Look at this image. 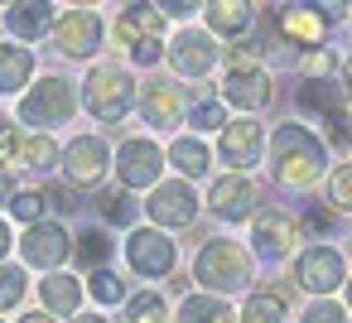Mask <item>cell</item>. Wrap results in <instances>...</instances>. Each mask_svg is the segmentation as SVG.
<instances>
[{
    "instance_id": "bcb514c9",
    "label": "cell",
    "mask_w": 352,
    "mask_h": 323,
    "mask_svg": "<svg viewBox=\"0 0 352 323\" xmlns=\"http://www.w3.org/2000/svg\"><path fill=\"white\" fill-rule=\"evenodd\" d=\"M347 309H352V275H347Z\"/></svg>"
},
{
    "instance_id": "d4e9b609",
    "label": "cell",
    "mask_w": 352,
    "mask_h": 323,
    "mask_svg": "<svg viewBox=\"0 0 352 323\" xmlns=\"http://www.w3.org/2000/svg\"><path fill=\"white\" fill-rule=\"evenodd\" d=\"M174 323H236V313H232V304L227 299H217V294H184V304H179V313H174Z\"/></svg>"
},
{
    "instance_id": "9c48e42d",
    "label": "cell",
    "mask_w": 352,
    "mask_h": 323,
    "mask_svg": "<svg viewBox=\"0 0 352 323\" xmlns=\"http://www.w3.org/2000/svg\"><path fill=\"white\" fill-rule=\"evenodd\" d=\"M145 212H150V227H160V232H169V227H193V222H198V193H193V183H184V179H160V183L150 188Z\"/></svg>"
},
{
    "instance_id": "7a4b0ae2",
    "label": "cell",
    "mask_w": 352,
    "mask_h": 323,
    "mask_svg": "<svg viewBox=\"0 0 352 323\" xmlns=\"http://www.w3.org/2000/svg\"><path fill=\"white\" fill-rule=\"evenodd\" d=\"M193 280H198V289L203 294H236V289H246L251 280H256V260H251V251L241 246V241H232V236H212L198 256H193Z\"/></svg>"
},
{
    "instance_id": "ab89813d",
    "label": "cell",
    "mask_w": 352,
    "mask_h": 323,
    "mask_svg": "<svg viewBox=\"0 0 352 323\" xmlns=\"http://www.w3.org/2000/svg\"><path fill=\"white\" fill-rule=\"evenodd\" d=\"M304 232H314V236H328V232H333V212H323V208H309V212H304Z\"/></svg>"
},
{
    "instance_id": "8992f818",
    "label": "cell",
    "mask_w": 352,
    "mask_h": 323,
    "mask_svg": "<svg viewBox=\"0 0 352 323\" xmlns=\"http://www.w3.org/2000/svg\"><path fill=\"white\" fill-rule=\"evenodd\" d=\"M111 169H116L121 193H131V188H155L160 174H164V150H160V140H150V135H126L121 150L111 155Z\"/></svg>"
},
{
    "instance_id": "ba28073f",
    "label": "cell",
    "mask_w": 352,
    "mask_h": 323,
    "mask_svg": "<svg viewBox=\"0 0 352 323\" xmlns=\"http://www.w3.org/2000/svg\"><path fill=\"white\" fill-rule=\"evenodd\" d=\"M58 164H63V179H68L78 193H87V188H97V183L107 179V169H111V150H107L102 135H73V140L63 145Z\"/></svg>"
},
{
    "instance_id": "60d3db41",
    "label": "cell",
    "mask_w": 352,
    "mask_h": 323,
    "mask_svg": "<svg viewBox=\"0 0 352 323\" xmlns=\"http://www.w3.org/2000/svg\"><path fill=\"white\" fill-rule=\"evenodd\" d=\"M15 193H20V188H15V174H10V169H0V208L15 203Z\"/></svg>"
},
{
    "instance_id": "e575fe53",
    "label": "cell",
    "mask_w": 352,
    "mask_h": 323,
    "mask_svg": "<svg viewBox=\"0 0 352 323\" xmlns=\"http://www.w3.org/2000/svg\"><path fill=\"white\" fill-rule=\"evenodd\" d=\"M25 289H30V280L20 265H0V309H15L25 299Z\"/></svg>"
},
{
    "instance_id": "d6986e66",
    "label": "cell",
    "mask_w": 352,
    "mask_h": 323,
    "mask_svg": "<svg viewBox=\"0 0 352 323\" xmlns=\"http://www.w3.org/2000/svg\"><path fill=\"white\" fill-rule=\"evenodd\" d=\"M54 20H58V5H6V30L15 34V44H39L44 34H54Z\"/></svg>"
},
{
    "instance_id": "d590c367",
    "label": "cell",
    "mask_w": 352,
    "mask_h": 323,
    "mask_svg": "<svg viewBox=\"0 0 352 323\" xmlns=\"http://www.w3.org/2000/svg\"><path fill=\"white\" fill-rule=\"evenodd\" d=\"M97 208H102V222H107V227H126V222H131V212H135V203H131L121 188H116V193H102V198H97Z\"/></svg>"
},
{
    "instance_id": "b9f144b4",
    "label": "cell",
    "mask_w": 352,
    "mask_h": 323,
    "mask_svg": "<svg viewBox=\"0 0 352 323\" xmlns=\"http://www.w3.org/2000/svg\"><path fill=\"white\" fill-rule=\"evenodd\" d=\"M10 246H15V236H10V227L0 222V265H6V256H10Z\"/></svg>"
},
{
    "instance_id": "836d02e7",
    "label": "cell",
    "mask_w": 352,
    "mask_h": 323,
    "mask_svg": "<svg viewBox=\"0 0 352 323\" xmlns=\"http://www.w3.org/2000/svg\"><path fill=\"white\" fill-rule=\"evenodd\" d=\"M44 208H49V198H44V188H20L15 193V203H10V212L25 222V227H34V222H44Z\"/></svg>"
},
{
    "instance_id": "ee69618b",
    "label": "cell",
    "mask_w": 352,
    "mask_h": 323,
    "mask_svg": "<svg viewBox=\"0 0 352 323\" xmlns=\"http://www.w3.org/2000/svg\"><path fill=\"white\" fill-rule=\"evenodd\" d=\"M342 92H347V102H352V58L342 63Z\"/></svg>"
},
{
    "instance_id": "8d00e7d4",
    "label": "cell",
    "mask_w": 352,
    "mask_h": 323,
    "mask_svg": "<svg viewBox=\"0 0 352 323\" xmlns=\"http://www.w3.org/2000/svg\"><path fill=\"white\" fill-rule=\"evenodd\" d=\"M328 203L338 212H352V164H338L328 174Z\"/></svg>"
},
{
    "instance_id": "4dcf8cb0",
    "label": "cell",
    "mask_w": 352,
    "mask_h": 323,
    "mask_svg": "<svg viewBox=\"0 0 352 323\" xmlns=\"http://www.w3.org/2000/svg\"><path fill=\"white\" fill-rule=\"evenodd\" d=\"M299 73H304V78H314V82H328V78L338 73V54H333L328 44H314V49H304V54H299Z\"/></svg>"
},
{
    "instance_id": "5bb4252c",
    "label": "cell",
    "mask_w": 352,
    "mask_h": 323,
    "mask_svg": "<svg viewBox=\"0 0 352 323\" xmlns=\"http://www.w3.org/2000/svg\"><path fill=\"white\" fill-rule=\"evenodd\" d=\"M261 150H265V126L251 116H236L217 131V155L222 164H232V174H246L251 164H261Z\"/></svg>"
},
{
    "instance_id": "4fadbf2b",
    "label": "cell",
    "mask_w": 352,
    "mask_h": 323,
    "mask_svg": "<svg viewBox=\"0 0 352 323\" xmlns=\"http://www.w3.org/2000/svg\"><path fill=\"white\" fill-rule=\"evenodd\" d=\"M294 280L314 299H328L338 285H347V265H342V256L333 246H309V251L294 256Z\"/></svg>"
},
{
    "instance_id": "1f68e13d",
    "label": "cell",
    "mask_w": 352,
    "mask_h": 323,
    "mask_svg": "<svg viewBox=\"0 0 352 323\" xmlns=\"http://www.w3.org/2000/svg\"><path fill=\"white\" fill-rule=\"evenodd\" d=\"M87 294L97 304H126V280L116 270H92L87 275Z\"/></svg>"
},
{
    "instance_id": "ffe728a7",
    "label": "cell",
    "mask_w": 352,
    "mask_h": 323,
    "mask_svg": "<svg viewBox=\"0 0 352 323\" xmlns=\"http://www.w3.org/2000/svg\"><path fill=\"white\" fill-rule=\"evenodd\" d=\"M39 304H44V313H58V318L82 313V280L68 275V270L44 275V280H39Z\"/></svg>"
},
{
    "instance_id": "e0dca14e",
    "label": "cell",
    "mask_w": 352,
    "mask_h": 323,
    "mask_svg": "<svg viewBox=\"0 0 352 323\" xmlns=\"http://www.w3.org/2000/svg\"><path fill=\"white\" fill-rule=\"evenodd\" d=\"M294 241H299V222H294L289 212H256V222H251V246H256L261 260H285V256L294 251Z\"/></svg>"
},
{
    "instance_id": "44dd1931",
    "label": "cell",
    "mask_w": 352,
    "mask_h": 323,
    "mask_svg": "<svg viewBox=\"0 0 352 323\" xmlns=\"http://www.w3.org/2000/svg\"><path fill=\"white\" fill-rule=\"evenodd\" d=\"M323 30H328V25L318 20L314 5H280V10H275V34H280L285 44H304V49H314Z\"/></svg>"
},
{
    "instance_id": "7402d4cb",
    "label": "cell",
    "mask_w": 352,
    "mask_h": 323,
    "mask_svg": "<svg viewBox=\"0 0 352 323\" xmlns=\"http://www.w3.org/2000/svg\"><path fill=\"white\" fill-rule=\"evenodd\" d=\"M30 78H34V54L15 39H0V97L25 92Z\"/></svg>"
},
{
    "instance_id": "74e56055",
    "label": "cell",
    "mask_w": 352,
    "mask_h": 323,
    "mask_svg": "<svg viewBox=\"0 0 352 323\" xmlns=\"http://www.w3.org/2000/svg\"><path fill=\"white\" fill-rule=\"evenodd\" d=\"M299 323H347V309L342 304H333V299H314L309 309H304V318Z\"/></svg>"
},
{
    "instance_id": "2e32d148",
    "label": "cell",
    "mask_w": 352,
    "mask_h": 323,
    "mask_svg": "<svg viewBox=\"0 0 352 323\" xmlns=\"http://www.w3.org/2000/svg\"><path fill=\"white\" fill-rule=\"evenodd\" d=\"M222 102L236 111H265L275 102V82L265 68H227L222 78Z\"/></svg>"
},
{
    "instance_id": "d6a6232c",
    "label": "cell",
    "mask_w": 352,
    "mask_h": 323,
    "mask_svg": "<svg viewBox=\"0 0 352 323\" xmlns=\"http://www.w3.org/2000/svg\"><path fill=\"white\" fill-rule=\"evenodd\" d=\"M188 126H193V135H208V131H222L227 126V107L212 97V102H193V111H188Z\"/></svg>"
},
{
    "instance_id": "8fae6325",
    "label": "cell",
    "mask_w": 352,
    "mask_h": 323,
    "mask_svg": "<svg viewBox=\"0 0 352 323\" xmlns=\"http://www.w3.org/2000/svg\"><path fill=\"white\" fill-rule=\"evenodd\" d=\"M54 49L63 54V58H73V63H82V58H97V49H102V20H97V10H63L58 20H54Z\"/></svg>"
},
{
    "instance_id": "7dc6e473",
    "label": "cell",
    "mask_w": 352,
    "mask_h": 323,
    "mask_svg": "<svg viewBox=\"0 0 352 323\" xmlns=\"http://www.w3.org/2000/svg\"><path fill=\"white\" fill-rule=\"evenodd\" d=\"M0 323H6V318H0Z\"/></svg>"
},
{
    "instance_id": "7bdbcfd3",
    "label": "cell",
    "mask_w": 352,
    "mask_h": 323,
    "mask_svg": "<svg viewBox=\"0 0 352 323\" xmlns=\"http://www.w3.org/2000/svg\"><path fill=\"white\" fill-rule=\"evenodd\" d=\"M73 323H111V318L97 313V309H82V313H73Z\"/></svg>"
},
{
    "instance_id": "f546056e",
    "label": "cell",
    "mask_w": 352,
    "mask_h": 323,
    "mask_svg": "<svg viewBox=\"0 0 352 323\" xmlns=\"http://www.w3.org/2000/svg\"><path fill=\"white\" fill-rule=\"evenodd\" d=\"M73 251L82 256V265H92V270H107V260H111V251H116V246H111V236H107L102 227H87V232L73 241Z\"/></svg>"
},
{
    "instance_id": "f6af8a7d",
    "label": "cell",
    "mask_w": 352,
    "mask_h": 323,
    "mask_svg": "<svg viewBox=\"0 0 352 323\" xmlns=\"http://www.w3.org/2000/svg\"><path fill=\"white\" fill-rule=\"evenodd\" d=\"M20 323H54V318H44V309H34V313H20Z\"/></svg>"
},
{
    "instance_id": "484cf974",
    "label": "cell",
    "mask_w": 352,
    "mask_h": 323,
    "mask_svg": "<svg viewBox=\"0 0 352 323\" xmlns=\"http://www.w3.org/2000/svg\"><path fill=\"white\" fill-rule=\"evenodd\" d=\"M294 102H299L304 116H318L323 126H328L333 116H342V87H333V82H304Z\"/></svg>"
},
{
    "instance_id": "5b68a950",
    "label": "cell",
    "mask_w": 352,
    "mask_h": 323,
    "mask_svg": "<svg viewBox=\"0 0 352 323\" xmlns=\"http://www.w3.org/2000/svg\"><path fill=\"white\" fill-rule=\"evenodd\" d=\"M116 44L131 54V63H140V68H150V63H160V44H164V15H160V5H126L121 15H116Z\"/></svg>"
},
{
    "instance_id": "cb8c5ba5",
    "label": "cell",
    "mask_w": 352,
    "mask_h": 323,
    "mask_svg": "<svg viewBox=\"0 0 352 323\" xmlns=\"http://www.w3.org/2000/svg\"><path fill=\"white\" fill-rule=\"evenodd\" d=\"M164 164H174V169L184 174V183H188V179H203V174L212 169V150H208L198 135H179V140L164 150Z\"/></svg>"
},
{
    "instance_id": "52a82bcc",
    "label": "cell",
    "mask_w": 352,
    "mask_h": 323,
    "mask_svg": "<svg viewBox=\"0 0 352 323\" xmlns=\"http://www.w3.org/2000/svg\"><path fill=\"white\" fill-rule=\"evenodd\" d=\"M126 265L140 275V280H169L174 265H179V246L160 232V227H135L126 236Z\"/></svg>"
},
{
    "instance_id": "603a6c76",
    "label": "cell",
    "mask_w": 352,
    "mask_h": 323,
    "mask_svg": "<svg viewBox=\"0 0 352 323\" xmlns=\"http://www.w3.org/2000/svg\"><path fill=\"white\" fill-rule=\"evenodd\" d=\"M203 20H208V34H251L256 25V5H232V0H212V5H203Z\"/></svg>"
},
{
    "instance_id": "83f0119b",
    "label": "cell",
    "mask_w": 352,
    "mask_h": 323,
    "mask_svg": "<svg viewBox=\"0 0 352 323\" xmlns=\"http://www.w3.org/2000/svg\"><path fill=\"white\" fill-rule=\"evenodd\" d=\"M241 323H289V304L280 289H256L241 304Z\"/></svg>"
},
{
    "instance_id": "f35d334b",
    "label": "cell",
    "mask_w": 352,
    "mask_h": 323,
    "mask_svg": "<svg viewBox=\"0 0 352 323\" xmlns=\"http://www.w3.org/2000/svg\"><path fill=\"white\" fill-rule=\"evenodd\" d=\"M20 164V131L0 116V169H15Z\"/></svg>"
},
{
    "instance_id": "ac0fdd59",
    "label": "cell",
    "mask_w": 352,
    "mask_h": 323,
    "mask_svg": "<svg viewBox=\"0 0 352 323\" xmlns=\"http://www.w3.org/2000/svg\"><path fill=\"white\" fill-rule=\"evenodd\" d=\"M135 107H140V121L155 126V131L184 126V87H174V82H145Z\"/></svg>"
},
{
    "instance_id": "4316f807",
    "label": "cell",
    "mask_w": 352,
    "mask_h": 323,
    "mask_svg": "<svg viewBox=\"0 0 352 323\" xmlns=\"http://www.w3.org/2000/svg\"><path fill=\"white\" fill-rule=\"evenodd\" d=\"M164 318H169V304L160 289H135L121 304V323H164Z\"/></svg>"
},
{
    "instance_id": "3957f363",
    "label": "cell",
    "mask_w": 352,
    "mask_h": 323,
    "mask_svg": "<svg viewBox=\"0 0 352 323\" xmlns=\"http://www.w3.org/2000/svg\"><path fill=\"white\" fill-rule=\"evenodd\" d=\"M78 97H82V107H87L92 121L116 126V121L131 116V107H135V97H140V82H135V73L121 68V63H97V68L87 73V82H82Z\"/></svg>"
},
{
    "instance_id": "6da1fadb",
    "label": "cell",
    "mask_w": 352,
    "mask_h": 323,
    "mask_svg": "<svg viewBox=\"0 0 352 323\" xmlns=\"http://www.w3.org/2000/svg\"><path fill=\"white\" fill-rule=\"evenodd\" d=\"M323 169H328V150L309 126H294V121L275 126V135H270V179H275V188L309 193L323 179Z\"/></svg>"
},
{
    "instance_id": "7c38bea8",
    "label": "cell",
    "mask_w": 352,
    "mask_h": 323,
    "mask_svg": "<svg viewBox=\"0 0 352 323\" xmlns=\"http://www.w3.org/2000/svg\"><path fill=\"white\" fill-rule=\"evenodd\" d=\"M20 246V256H25V265H34V270H58L68 256H73V236H68V227L63 222H34V227H25V236L15 241Z\"/></svg>"
},
{
    "instance_id": "277c9868",
    "label": "cell",
    "mask_w": 352,
    "mask_h": 323,
    "mask_svg": "<svg viewBox=\"0 0 352 323\" xmlns=\"http://www.w3.org/2000/svg\"><path fill=\"white\" fill-rule=\"evenodd\" d=\"M82 97H78V82L63 78V73H44L25 97H20V121L34 126V135H49L54 126H68L78 116Z\"/></svg>"
},
{
    "instance_id": "30bf717a",
    "label": "cell",
    "mask_w": 352,
    "mask_h": 323,
    "mask_svg": "<svg viewBox=\"0 0 352 323\" xmlns=\"http://www.w3.org/2000/svg\"><path fill=\"white\" fill-rule=\"evenodd\" d=\"M164 58H169V68H174L179 78L203 82V78L217 68L222 49H217V39H212L208 30H179V34H174V44L164 49Z\"/></svg>"
},
{
    "instance_id": "9a60e30c",
    "label": "cell",
    "mask_w": 352,
    "mask_h": 323,
    "mask_svg": "<svg viewBox=\"0 0 352 323\" xmlns=\"http://www.w3.org/2000/svg\"><path fill=\"white\" fill-rule=\"evenodd\" d=\"M256 203H261V188H256L246 174H222V179L208 188V212L222 217V222H246V217H256Z\"/></svg>"
},
{
    "instance_id": "f1b7e54d",
    "label": "cell",
    "mask_w": 352,
    "mask_h": 323,
    "mask_svg": "<svg viewBox=\"0 0 352 323\" xmlns=\"http://www.w3.org/2000/svg\"><path fill=\"white\" fill-rule=\"evenodd\" d=\"M58 145L49 140V135H20V164L25 169H34V174H49L54 164H58Z\"/></svg>"
}]
</instances>
